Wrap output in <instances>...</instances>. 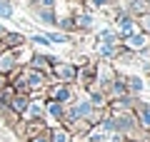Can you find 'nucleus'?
Segmentation results:
<instances>
[{"mask_svg": "<svg viewBox=\"0 0 150 142\" xmlns=\"http://www.w3.org/2000/svg\"><path fill=\"white\" fill-rule=\"evenodd\" d=\"M120 47H123L125 53H133V55H145L150 50V37L145 35V32L135 30V32H130V35L120 37Z\"/></svg>", "mask_w": 150, "mask_h": 142, "instance_id": "3", "label": "nucleus"}, {"mask_svg": "<svg viewBox=\"0 0 150 142\" xmlns=\"http://www.w3.org/2000/svg\"><path fill=\"white\" fill-rule=\"evenodd\" d=\"M80 3H83V10H90V13L108 10V8L115 5V0H80Z\"/></svg>", "mask_w": 150, "mask_h": 142, "instance_id": "19", "label": "nucleus"}, {"mask_svg": "<svg viewBox=\"0 0 150 142\" xmlns=\"http://www.w3.org/2000/svg\"><path fill=\"white\" fill-rule=\"evenodd\" d=\"M63 117H65V105L55 100H45V122H55V125H63Z\"/></svg>", "mask_w": 150, "mask_h": 142, "instance_id": "9", "label": "nucleus"}, {"mask_svg": "<svg viewBox=\"0 0 150 142\" xmlns=\"http://www.w3.org/2000/svg\"><path fill=\"white\" fill-rule=\"evenodd\" d=\"M13 3H15V0H13Z\"/></svg>", "mask_w": 150, "mask_h": 142, "instance_id": "35", "label": "nucleus"}, {"mask_svg": "<svg viewBox=\"0 0 150 142\" xmlns=\"http://www.w3.org/2000/svg\"><path fill=\"white\" fill-rule=\"evenodd\" d=\"M80 142H93V140H88V137H83V140H80Z\"/></svg>", "mask_w": 150, "mask_h": 142, "instance_id": "31", "label": "nucleus"}, {"mask_svg": "<svg viewBox=\"0 0 150 142\" xmlns=\"http://www.w3.org/2000/svg\"><path fill=\"white\" fill-rule=\"evenodd\" d=\"M148 90H150V80H148Z\"/></svg>", "mask_w": 150, "mask_h": 142, "instance_id": "32", "label": "nucleus"}, {"mask_svg": "<svg viewBox=\"0 0 150 142\" xmlns=\"http://www.w3.org/2000/svg\"><path fill=\"white\" fill-rule=\"evenodd\" d=\"M3 40V45H5V50H13V47H20V45H28V37L23 35V32H13L8 30L5 35L0 37Z\"/></svg>", "mask_w": 150, "mask_h": 142, "instance_id": "16", "label": "nucleus"}, {"mask_svg": "<svg viewBox=\"0 0 150 142\" xmlns=\"http://www.w3.org/2000/svg\"><path fill=\"white\" fill-rule=\"evenodd\" d=\"M20 120H45V97L40 95H33L30 102H28L25 112L20 115Z\"/></svg>", "mask_w": 150, "mask_h": 142, "instance_id": "6", "label": "nucleus"}, {"mask_svg": "<svg viewBox=\"0 0 150 142\" xmlns=\"http://www.w3.org/2000/svg\"><path fill=\"white\" fill-rule=\"evenodd\" d=\"M98 42H120V35L115 32V27H100L95 32Z\"/></svg>", "mask_w": 150, "mask_h": 142, "instance_id": "21", "label": "nucleus"}, {"mask_svg": "<svg viewBox=\"0 0 150 142\" xmlns=\"http://www.w3.org/2000/svg\"><path fill=\"white\" fill-rule=\"evenodd\" d=\"M35 18L43 22V25L55 27V10H53V8H40V5H35Z\"/></svg>", "mask_w": 150, "mask_h": 142, "instance_id": "17", "label": "nucleus"}, {"mask_svg": "<svg viewBox=\"0 0 150 142\" xmlns=\"http://www.w3.org/2000/svg\"><path fill=\"white\" fill-rule=\"evenodd\" d=\"M138 25H140L138 30H140V32H145V35L150 37V13H145V15H140V18H138Z\"/></svg>", "mask_w": 150, "mask_h": 142, "instance_id": "23", "label": "nucleus"}, {"mask_svg": "<svg viewBox=\"0 0 150 142\" xmlns=\"http://www.w3.org/2000/svg\"><path fill=\"white\" fill-rule=\"evenodd\" d=\"M75 70H78V65L68 63V60H55V65L50 67V80H58V82H73V80H75Z\"/></svg>", "mask_w": 150, "mask_h": 142, "instance_id": "5", "label": "nucleus"}, {"mask_svg": "<svg viewBox=\"0 0 150 142\" xmlns=\"http://www.w3.org/2000/svg\"><path fill=\"white\" fill-rule=\"evenodd\" d=\"M28 42H30V45H38V47H45V45H50V40L45 35H30L28 37Z\"/></svg>", "mask_w": 150, "mask_h": 142, "instance_id": "24", "label": "nucleus"}, {"mask_svg": "<svg viewBox=\"0 0 150 142\" xmlns=\"http://www.w3.org/2000/svg\"><path fill=\"white\" fill-rule=\"evenodd\" d=\"M28 102H30V95H23V92H13V97L8 100V107H10V110L15 112L18 117H20L23 112H25Z\"/></svg>", "mask_w": 150, "mask_h": 142, "instance_id": "14", "label": "nucleus"}, {"mask_svg": "<svg viewBox=\"0 0 150 142\" xmlns=\"http://www.w3.org/2000/svg\"><path fill=\"white\" fill-rule=\"evenodd\" d=\"M48 140L50 142H73V135L68 132L65 125H50L48 127Z\"/></svg>", "mask_w": 150, "mask_h": 142, "instance_id": "13", "label": "nucleus"}, {"mask_svg": "<svg viewBox=\"0 0 150 142\" xmlns=\"http://www.w3.org/2000/svg\"><path fill=\"white\" fill-rule=\"evenodd\" d=\"M148 142H150V140H148Z\"/></svg>", "mask_w": 150, "mask_h": 142, "instance_id": "36", "label": "nucleus"}, {"mask_svg": "<svg viewBox=\"0 0 150 142\" xmlns=\"http://www.w3.org/2000/svg\"><path fill=\"white\" fill-rule=\"evenodd\" d=\"M58 3H60V0H38V5H40V8H55Z\"/></svg>", "mask_w": 150, "mask_h": 142, "instance_id": "26", "label": "nucleus"}, {"mask_svg": "<svg viewBox=\"0 0 150 142\" xmlns=\"http://www.w3.org/2000/svg\"><path fill=\"white\" fill-rule=\"evenodd\" d=\"M120 50H123L120 42H98L95 45V53L100 55L103 60H115L120 55Z\"/></svg>", "mask_w": 150, "mask_h": 142, "instance_id": "11", "label": "nucleus"}, {"mask_svg": "<svg viewBox=\"0 0 150 142\" xmlns=\"http://www.w3.org/2000/svg\"><path fill=\"white\" fill-rule=\"evenodd\" d=\"M55 60H58V58H53V55L33 53V58L28 60V65H30V67H35V70H40V72H45V75H50V67L55 65Z\"/></svg>", "mask_w": 150, "mask_h": 142, "instance_id": "10", "label": "nucleus"}, {"mask_svg": "<svg viewBox=\"0 0 150 142\" xmlns=\"http://www.w3.org/2000/svg\"><path fill=\"white\" fill-rule=\"evenodd\" d=\"M75 3H80V0H75Z\"/></svg>", "mask_w": 150, "mask_h": 142, "instance_id": "33", "label": "nucleus"}, {"mask_svg": "<svg viewBox=\"0 0 150 142\" xmlns=\"http://www.w3.org/2000/svg\"><path fill=\"white\" fill-rule=\"evenodd\" d=\"M0 18H3V20H10V18H15L13 0H0Z\"/></svg>", "mask_w": 150, "mask_h": 142, "instance_id": "22", "label": "nucleus"}, {"mask_svg": "<svg viewBox=\"0 0 150 142\" xmlns=\"http://www.w3.org/2000/svg\"><path fill=\"white\" fill-rule=\"evenodd\" d=\"M3 50H5V45H3V40H0V53H3Z\"/></svg>", "mask_w": 150, "mask_h": 142, "instance_id": "30", "label": "nucleus"}, {"mask_svg": "<svg viewBox=\"0 0 150 142\" xmlns=\"http://www.w3.org/2000/svg\"><path fill=\"white\" fill-rule=\"evenodd\" d=\"M5 32H8V27H5V25H0V37L5 35Z\"/></svg>", "mask_w": 150, "mask_h": 142, "instance_id": "29", "label": "nucleus"}, {"mask_svg": "<svg viewBox=\"0 0 150 142\" xmlns=\"http://www.w3.org/2000/svg\"><path fill=\"white\" fill-rule=\"evenodd\" d=\"M73 20H75V30H78V35H85V32L95 30V15H93L90 10L73 13Z\"/></svg>", "mask_w": 150, "mask_h": 142, "instance_id": "7", "label": "nucleus"}, {"mask_svg": "<svg viewBox=\"0 0 150 142\" xmlns=\"http://www.w3.org/2000/svg\"><path fill=\"white\" fill-rule=\"evenodd\" d=\"M15 72L20 75V80L25 82L30 97H33V95H43V90L48 87V82H50V75H45V72H40V70L30 67V65H20Z\"/></svg>", "mask_w": 150, "mask_h": 142, "instance_id": "1", "label": "nucleus"}, {"mask_svg": "<svg viewBox=\"0 0 150 142\" xmlns=\"http://www.w3.org/2000/svg\"><path fill=\"white\" fill-rule=\"evenodd\" d=\"M112 27H115V32H118L120 37H125V35H130V32L138 30V20H135L128 10L115 8V10H112Z\"/></svg>", "mask_w": 150, "mask_h": 142, "instance_id": "4", "label": "nucleus"}, {"mask_svg": "<svg viewBox=\"0 0 150 142\" xmlns=\"http://www.w3.org/2000/svg\"><path fill=\"white\" fill-rule=\"evenodd\" d=\"M43 92H45V100H55V102H60V105H70V102L78 97L73 82H58V80H50Z\"/></svg>", "mask_w": 150, "mask_h": 142, "instance_id": "2", "label": "nucleus"}, {"mask_svg": "<svg viewBox=\"0 0 150 142\" xmlns=\"http://www.w3.org/2000/svg\"><path fill=\"white\" fill-rule=\"evenodd\" d=\"M125 10H128L130 15H133L135 20H138L140 15H145V13H150V5H148V0H130Z\"/></svg>", "mask_w": 150, "mask_h": 142, "instance_id": "18", "label": "nucleus"}, {"mask_svg": "<svg viewBox=\"0 0 150 142\" xmlns=\"http://www.w3.org/2000/svg\"><path fill=\"white\" fill-rule=\"evenodd\" d=\"M133 115H135V122H138V130L150 132V102H143L138 97V102L133 107Z\"/></svg>", "mask_w": 150, "mask_h": 142, "instance_id": "8", "label": "nucleus"}, {"mask_svg": "<svg viewBox=\"0 0 150 142\" xmlns=\"http://www.w3.org/2000/svg\"><path fill=\"white\" fill-rule=\"evenodd\" d=\"M45 37L50 40V45H73V40H75L73 35H68V32H60V30H53V32H48Z\"/></svg>", "mask_w": 150, "mask_h": 142, "instance_id": "20", "label": "nucleus"}, {"mask_svg": "<svg viewBox=\"0 0 150 142\" xmlns=\"http://www.w3.org/2000/svg\"><path fill=\"white\" fill-rule=\"evenodd\" d=\"M148 5H150V0H148Z\"/></svg>", "mask_w": 150, "mask_h": 142, "instance_id": "34", "label": "nucleus"}, {"mask_svg": "<svg viewBox=\"0 0 150 142\" xmlns=\"http://www.w3.org/2000/svg\"><path fill=\"white\" fill-rule=\"evenodd\" d=\"M5 85H8V75H3V72H0V90L5 87Z\"/></svg>", "mask_w": 150, "mask_h": 142, "instance_id": "27", "label": "nucleus"}, {"mask_svg": "<svg viewBox=\"0 0 150 142\" xmlns=\"http://www.w3.org/2000/svg\"><path fill=\"white\" fill-rule=\"evenodd\" d=\"M123 82H125V87H128V95H135V97L145 90V80L140 77V75H123Z\"/></svg>", "mask_w": 150, "mask_h": 142, "instance_id": "15", "label": "nucleus"}, {"mask_svg": "<svg viewBox=\"0 0 150 142\" xmlns=\"http://www.w3.org/2000/svg\"><path fill=\"white\" fill-rule=\"evenodd\" d=\"M28 142H50V140H48V130L40 132V135H35V137H30Z\"/></svg>", "mask_w": 150, "mask_h": 142, "instance_id": "25", "label": "nucleus"}, {"mask_svg": "<svg viewBox=\"0 0 150 142\" xmlns=\"http://www.w3.org/2000/svg\"><path fill=\"white\" fill-rule=\"evenodd\" d=\"M123 142H143V140H135V137H125Z\"/></svg>", "mask_w": 150, "mask_h": 142, "instance_id": "28", "label": "nucleus"}, {"mask_svg": "<svg viewBox=\"0 0 150 142\" xmlns=\"http://www.w3.org/2000/svg\"><path fill=\"white\" fill-rule=\"evenodd\" d=\"M63 125L68 127V132L73 137H85L88 132H90L93 122H88V120H68V122H63Z\"/></svg>", "mask_w": 150, "mask_h": 142, "instance_id": "12", "label": "nucleus"}]
</instances>
